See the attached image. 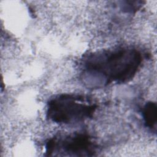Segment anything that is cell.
Listing matches in <instances>:
<instances>
[{"label": "cell", "mask_w": 157, "mask_h": 157, "mask_svg": "<svg viewBox=\"0 0 157 157\" xmlns=\"http://www.w3.org/2000/svg\"><path fill=\"white\" fill-rule=\"evenodd\" d=\"M141 61L138 51L121 48L94 55L88 59L86 67L89 70L102 74L107 79L123 82L134 76Z\"/></svg>", "instance_id": "6da1fadb"}, {"label": "cell", "mask_w": 157, "mask_h": 157, "mask_svg": "<svg viewBox=\"0 0 157 157\" xmlns=\"http://www.w3.org/2000/svg\"><path fill=\"white\" fill-rule=\"evenodd\" d=\"M94 109V106L83 98L64 94L49 102L47 115L55 122L69 123L87 118Z\"/></svg>", "instance_id": "7a4b0ae2"}, {"label": "cell", "mask_w": 157, "mask_h": 157, "mask_svg": "<svg viewBox=\"0 0 157 157\" xmlns=\"http://www.w3.org/2000/svg\"><path fill=\"white\" fill-rule=\"evenodd\" d=\"M47 149L49 152L58 148L63 152L78 154L94 151V145L90 137L84 134H75L61 140H53L48 142Z\"/></svg>", "instance_id": "3957f363"}, {"label": "cell", "mask_w": 157, "mask_h": 157, "mask_svg": "<svg viewBox=\"0 0 157 157\" xmlns=\"http://www.w3.org/2000/svg\"><path fill=\"white\" fill-rule=\"evenodd\" d=\"M144 118L147 126L150 128H156V105L155 103L149 102L144 107Z\"/></svg>", "instance_id": "277c9868"}]
</instances>
